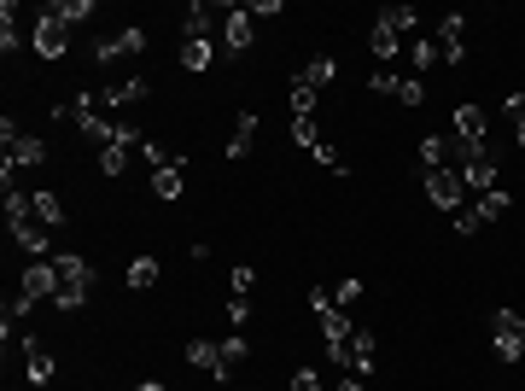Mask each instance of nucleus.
<instances>
[{
    "instance_id": "1",
    "label": "nucleus",
    "mask_w": 525,
    "mask_h": 391,
    "mask_svg": "<svg viewBox=\"0 0 525 391\" xmlns=\"http://www.w3.org/2000/svg\"><path fill=\"white\" fill-rule=\"evenodd\" d=\"M53 263H59V293H53V304H59V309H82L88 293H94V263H88L82 252H53Z\"/></svg>"
},
{
    "instance_id": "2",
    "label": "nucleus",
    "mask_w": 525,
    "mask_h": 391,
    "mask_svg": "<svg viewBox=\"0 0 525 391\" xmlns=\"http://www.w3.org/2000/svg\"><path fill=\"white\" fill-rule=\"evenodd\" d=\"M140 152H146V164H153V193L158 199H181V187H187V158L164 152L158 140H146Z\"/></svg>"
},
{
    "instance_id": "3",
    "label": "nucleus",
    "mask_w": 525,
    "mask_h": 391,
    "mask_svg": "<svg viewBox=\"0 0 525 391\" xmlns=\"http://www.w3.org/2000/svg\"><path fill=\"white\" fill-rule=\"evenodd\" d=\"M490 350H497V363H520L525 356V316L520 309H497L490 316Z\"/></svg>"
},
{
    "instance_id": "4",
    "label": "nucleus",
    "mask_w": 525,
    "mask_h": 391,
    "mask_svg": "<svg viewBox=\"0 0 525 391\" xmlns=\"http://www.w3.org/2000/svg\"><path fill=\"white\" fill-rule=\"evenodd\" d=\"M146 94H153V82H146V76H129V82L82 88V94H76V106H94V112H99V106H106V112H111V106H140V99H146Z\"/></svg>"
},
{
    "instance_id": "5",
    "label": "nucleus",
    "mask_w": 525,
    "mask_h": 391,
    "mask_svg": "<svg viewBox=\"0 0 525 391\" xmlns=\"http://www.w3.org/2000/svg\"><path fill=\"white\" fill-rule=\"evenodd\" d=\"M420 187H427V199H432V210H450V216H461V169H420Z\"/></svg>"
},
{
    "instance_id": "6",
    "label": "nucleus",
    "mask_w": 525,
    "mask_h": 391,
    "mask_svg": "<svg viewBox=\"0 0 525 391\" xmlns=\"http://www.w3.org/2000/svg\"><path fill=\"white\" fill-rule=\"evenodd\" d=\"M140 53H146V29H140V24H123L117 35H106V42L94 47L99 65H117V59H140Z\"/></svg>"
},
{
    "instance_id": "7",
    "label": "nucleus",
    "mask_w": 525,
    "mask_h": 391,
    "mask_svg": "<svg viewBox=\"0 0 525 391\" xmlns=\"http://www.w3.org/2000/svg\"><path fill=\"white\" fill-rule=\"evenodd\" d=\"M327 356H333V363H339V368H350V374H368V368L373 363H380V356H373V333H368V327H357V333H350L345 339V345H339V350H327Z\"/></svg>"
},
{
    "instance_id": "8",
    "label": "nucleus",
    "mask_w": 525,
    "mask_h": 391,
    "mask_svg": "<svg viewBox=\"0 0 525 391\" xmlns=\"http://www.w3.org/2000/svg\"><path fill=\"white\" fill-rule=\"evenodd\" d=\"M484 112L479 106H456V146H461V164H467L473 152H484Z\"/></svg>"
},
{
    "instance_id": "9",
    "label": "nucleus",
    "mask_w": 525,
    "mask_h": 391,
    "mask_svg": "<svg viewBox=\"0 0 525 391\" xmlns=\"http://www.w3.org/2000/svg\"><path fill=\"white\" fill-rule=\"evenodd\" d=\"M461 53H467V12H443L438 18V59L461 65Z\"/></svg>"
},
{
    "instance_id": "10",
    "label": "nucleus",
    "mask_w": 525,
    "mask_h": 391,
    "mask_svg": "<svg viewBox=\"0 0 525 391\" xmlns=\"http://www.w3.org/2000/svg\"><path fill=\"white\" fill-rule=\"evenodd\" d=\"M497 176H502V169H497V158H490V146H484V152H473L467 164H461V187H473V193H490V187H502Z\"/></svg>"
},
{
    "instance_id": "11",
    "label": "nucleus",
    "mask_w": 525,
    "mask_h": 391,
    "mask_svg": "<svg viewBox=\"0 0 525 391\" xmlns=\"http://www.w3.org/2000/svg\"><path fill=\"white\" fill-rule=\"evenodd\" d=\"M18 293H29V298H53V293H59V263H53V257H29L24 286H18Z\"/></svg>"
},
{
    "instance_id": "12",
    "label": "nucleus",
    "mask_w": 525,
    "mask_h": 391,
    "mask_svg": "<svg viewBox=\"0 0 525 391\" xmlns=\"http://www.w3.org/2000/svg\"><path fill=\"white\" fill-rule=\"evenodd\" d=\"M65 47H70V29L59 24L53 12H42L35 18V53L42 59H65Z\"/></svg>"
},
{
    "instance_id": "13",
    "label": "nucleus",
    "mask_w": 525,
    "mask_h": 391,
    "mask_svg": "<svg viewBox=\"0 0 525 391\" xmlns=\"http://www.w3.org/2000/svg\"><path fill=\"white\" fill-rule=\"evenodd\" d=\"M24 368H29V379H35V386H47V379L59 374V363H53V350H47V339L24 333Z\"/></svg>"
},
{
    "instance_id": "14",
    "label": "nucleus",
    "mask_w": 525,
    "mask_h": 391,
    "mask_svg": "<svg viewBox=\"0 0 525 391\" xmlns=\"http://www.w3.org/2000/svg\"><path fill=\"white\" fill-rule=\"evenodd\" d=\"M6 158H12V164H24V169H35V164H47V140L18 129V135H6Z\"/></svg>"
},
{
    "instance_id": "15",
    "label": "nucleus",
    "mask_w": 525,
    "mask_h": 391,
    "mask_svg": "<svg viewBox=\"0 0 525 391\" xmlns=\"http://www.w3.org/2000/svg\"><path fill=\"white\" fill-rule=\"evenodd\" d=\"M216 6H205V0H193V6H187V24H181V42H210V35H216Z\"/></svg>"
},
{
    "instance_id": "16",
    "label": "nucleus",
    "mask_w": 525,
    "mask_h": 391,
    "mask_svg": "<svg viewBox=\"0 0 525 391\" xmlns=\"http://www.w3.org/2000/svg\"><path fill=\"white\" fill-rule=\"evenodd\" d=\"M187 363H193L199 374H210V379H234L228 363H222V345H210V339H193V345H187Z\"/></svg>"
},
{
    "instance_id": "17",
    "label": "nucleus",
    "mask_w": 525,
    "mask_h": 391,
    "mask_svg": "<svg viewBox=\"0 0 525 391\" xmlns=\"http://www.w3.org/2000/svg\"><path fill=\"white\" fill-rule=\"evenodd\" d=\"M251 35H257V29H251V12L246 6H228V18H222V42L234 47V53H246Z\"/></svg>"
},
{
    "instance_id": "18",
    "label": "nucleus",
    "mask_w": 525,
    "mask_h": 391,
    "mask_svg": "<svg viewBox=\"0 0 525 391\" xmlns=\"http://www.w3.org/2000/svg\"><path fill=\"white\" fill-rule=\"evenodd\" d=\"M316 322H321V339H327V350H339L345 345L350 333H357V327H350V316L339 304H327V309H316Z\"/></svg>"
},
{
    "instance_id": "19",
    "label": "nucleus",
    "mask_w": 525,
    "mask_h": 391,
    "mask_svg": "<svg viewBox=\"0 0 525 391\" xmlns=\"http://www.w3.org/2000/svg\"><path fill=\"white\" fill-rule=\"evenodd\" d=\"M12 239L24 246L29 257H53V228H42V223H18V228H12Z\"/></svg>"
},
{
    "instance_id": "20",
    "label": "nucleus",
    "mask_w": 525,
    "mask_h": 391,
    "mask_svg": "<svg viewBox=\"0 0 525 391\" xmlns=\"http://www.w3.org/2000/svg\"><path fill=\"white\" fill-rule=\"evenodd\" d=\"M368 53L380 59V65H391V59L403 53V35H397L391 24H373V35H368Z\"/></svg>"
},
{
    "instance_id": "21",
    "label": "nucleus",
    "mask_w": 525,
    "mask_h": 391,
    "mask_svg": "<svg viewBox=\"0 0 525 391\" xmlns=\"http://www.w3.org/2000/svg\"><path fill=\"white\" fill-rule=\"evenodd\" d=\"M333 76H339V59H333V53H316V59H310L304 70H298V82H310L316 94H321V88L333 82Z\"/></svg>"
},
{
    "instance_id": "22",
    "label": "nucleus",
    "mask_w": 525,
    "mask_h": 391,
    "mask_svg": "<svg viewBox=\"0 0 525 391\" xmlns=\"http://www.w3.org/2000/svg\"><path fill=\"white\" fill-rule=\"evenodd\" d=\"M508 205H513V199L502 193V187H490V193H479V205H467V210L479 216V228H484V223H497V216H508Z\"/></svg>"
},
{
    "instance_id": "23",
    "label": "nucleus",
    "mask_w": 525,
    "mask_h": 391,
    "mask_svg": "<svg viewBox=\"0 0 525 391\" xmlns=\"http://www.w3.org/2000/svg\"><path fill=\"white\" fill-rule=\"evenodd\" d=\"M251 140H257V112H239L234 135H228V158H246V152H251Z\"/></svg>"
},
{
    "instance_id": "24",
    "label": "nucleus",
    "mask_w": 525,
    "mask_h": 391,
    "mask_svg": "<svg viewBox=\"0 0 525 391\" xmlns=\"http://www.w3.org/2000/svg\"><path fill=\"white\" fill-rule=\"evenodd\" d=\"M210 59H216V47L210 42H181V70H193V76H205Z\"/></svg>"
},
{
    "instance_id": "25",
    "label": "nucleus",
    "mask_w": 525,
    "mask_h": 391,
    "mask_svg": "<svg viewBox=\"0 0 525 391\" xmlns=\"http://www.w3.org/2000/svg\"><path fill=\"white\" fill-rule=\"evenodd\" d=\"M409 65H415V76H427L432 65H443V59H438V42H432V35H415V42H409Z\"/></svg>"
},
{
    "instance_id": "26",
    "label": "nucleus",
    "mask_w": 525,
    "mask_h": 391,
    "mask_svg": "<svg viewBox=\"0 0 525 391\" xmlns=\"http://www.w3.org/2000/svg\"><path fill=\"white\" fill-rule=\"evenodd\" d=\"M29 199H35V223L59 234V228H65V205H59V193H29Z\"/></svg>"
},
{
    "instance_id": "27",
    "label": "nucleus",
    "mask_w": 525,
    "mask_h": 391,
    "mask_svg": "<svg viewBox=\"0 0 525 391\" xmlns=\"http://www.w3.org/2000/svg\"><path fill=\"white\" fill-rule=\"evenodd\" d=\"M47 12H53L65 29H76V24H88V18H94V0H59V6H47Z\"/></svg>"
},
{
    "instance_id": "28",
    "label": "nucleus",
    "mask_w": 525,
    "mask_h": 391,
    "mask_svg": "<svg viewBox=\"0 0 525 391\" xmlns=\"http://www.w3.org/2000/svg\"><path fill=\"white\" fill-rule=\"evenodd\" d=\"M129 152H135L129 140H111V146H99V169H106V176H123V169H129Z\"/></svg>"
},
{
    "instance_id": "29",
    "label": "nucleus",
    "mask_w": 525,
    "mask_h": 391,
    "mask_svg": "<svg viewBox=\"0 0 525 391\" xmlns=\"http://www.w3.org/2000/svg\"><path fill=\"white\" fill-rule=\"evenodd\" d=\"M158 275H164V269H158V257H135V263H129V286H135V293L158 286Z\"/></svg>"
},
{
    "instance_id": "30",
    "label": "nucleus",
    "mask_w": 525,
    "mask_h": 391,
    "mask_svg": "<svg viewBox=\"0 0 525 391\" xmlns=\"http://www.w3.org/2000/svg\"><path fill=\"white\" fill-rule=\"evenodd\" d=\"M380 24H391L397 35H415V29H420V12H415V6H386V12H380Z\"/></svg>"
},
{
    "instance_id": "31",
    "label": "nucleus",
    "mask_w": 525,
    "mask_h": 391,
    "mask_svg": "<svg viewBox=\"0 0 525 391\" xmlns=\"http://www.w3.org/2000/svg\"><path fill=\"white\" fill-rule=\"evenodd\" d=\"M12 0H6V6H0V53H6V59H12L18 53V24H12Z\"/></svg>"
},
{
    "instance_id": "32",
    "label": "nucleus",
    "mask_w": 525,
    "mask_h": 391,
    "mask_svg": "<svg viewBox=\"0 0 525 391\" xmlns=\"http://www.w3.org/2000/svg\"><path fill=\"white\" fill-rule=\"evenodd\" d=\"M292 140H298L304 152H316V146H321V129H316V117H292Z\"/></svg>"
},
{
    "instance_id": "33",
    "label": "nucleus",
    "mask_w": 525,
    "mask_h": 391,
    "mask_svg": "<svg viewBox=\"0 0 525 391\" xmlns=\"http://www.w3.org/2000/svg\"><path fill=\"white\" fill-rule=\"evenodd\" d=\"M310 112H316V88L292 76V117H310Z\"/></svg>"
},
{
    "instance_id": "34",
    "label": "nucleus",
    "mask_w": 525,
    "mask_h": 391,
    "mask_svg": "<svg viewBox=\"0 0 525 391\" xmlns=\"http://www.w3.org/2000/svg\"><path fill=\"white\" fill-rule=\"evenodd\" d=\"M246 350H251V345H246L239 333H228V339H222V363H228V374H234V368L246 363Z\"/></svg>"
},
{
    "instance_id": "35",
    "label": "nucleus",
    "mask_w": 525,
    "mask_h": 391,
    "mask_svg": "<svg viewBox=\"0 0 525 391\" xmlns=\"http://www.w3.org/2000/svg\"><path fill=\"white\" fill-rule=\"evenodd\" d=\"M397 99L403 106H420V99H427V82H420V76H397Z\"/></svg>"
},
{
    "instance_id": "36",
    "label": "nucleus",
    "mask_w": 525,
    "mask_h": 391,
    "mask_svg": "<svg viewBox=\"0 0 525 391\" xmlns=\"http://www.w3.org/2000/svg\"><path fill=\"white\" fill-rule=\"evenodd\" d=\"M368 88H373V94H391V99H397V70H391V65H380V70L368 76Z\"/></svg>"
},
{
    "instance_id": "37",
    "label": "nucleus",
    "mask_w": 525,
    "mask_h": 391,
    "mask_svg": "<svg viewBox=\"0 0 525 391\" xmlns=\"http://www.w3.org/2000/svg\"><path fill=\"white\" fill-rule=\"evenodd\" d=\"M310 158H316L321 169H339V176H345V164H339V146H333V140H321V146H316Z\"/></svg>"
},
{
    "instance_id": "38",
    "label": "nucleus",
    "mask_w": 525,
    "mask_h": 391,
    "mask_svg": "<svg viewBox=\"0 0 525 391\" xmlns=\"http://www.w3.org/2000/svg\"><path fill=\"white\" fill-rule=\"evenodd\" d=\"M228 280H234V293H239V298H246V293H251V286H257V269H251V263H239V269H234V275H228Z\"/></svg>"
},
{
    "instance_id": "39",
    "label": "nucleus",
    "mask_w": 525,
    "mask_h": 391,
    "mask_svg": "<svg viewBox=\"0 0 525 391\" xmlns=\"http://www.w3.org/2000/svg\"><path fill=\"white\" fill-rule=\"evenodd\" d=\"M292 391H327V386H321L316 368H298V374H292Z\"/></svg>"
},
{
    "instance_id": "40",
    "label": "nucleus",
    "mask_w": 525,
    "mask_h": 391,
    "mask_svg": "<svg viewBox=\"0 0 525 391\" xmlns=\"http://www.w3.org/2000/svg\"><path fill=\"white\" fill-rule=\"evenodd\" d=\"M29 304H35V298H29V293H12V298H6V309H0V316H12V322H18V316H29Z\"/></svg>"
},
{
    "instance_id": "41",
    "label": "nucleus",
    "mask_w": 525,
    "mask_h": 391,
    "mask_svg": "<svg viewBox=\"0 0 525 391\" xmlns=\"http://www.w3.org/2000/svg\"><path fill=\"white\" fill-rule=\"evenodd\" d=\"M246 12H251V18H275V12H280V0H251Z\"/></svg>"
},
{
    "instance_id": "42",
    "label": "nucleus",
    "mask_w": 525,
    "mask_h": 391,
    "mask_svg": "<svg viewBox=\"0 0 525 391\" xmlns=\"http://www.w3.org/2000/svg\"><path fill=\"white\" fill-rule=\"evenodd\" d=\"M357 298H362V280H345V286H339V309L357 304Z\"/></svg>"
},
{
    "instance_id": "43",
    "label": "nucleus",
    "mask_w": 525,
    "mask_h": 391,
    "mask_svg": "<svg viewBox=\"0 0 525 391\" xmlns=\"http://www.w3.org/2000/svg\"><path fill=\"white\" fill-rule=\"evenodd\" d=\"M246 316H251V304H246V298H234V304H228V322L246 327Z\"/></svg>"
},
{
    "instance_id": "44",
    "label": "nucleus",
    "mask_w": 525,
    "mask_h": 391,
    "mask_svg": "<svg viewBox=\"0 0 525 391\" xmlns=\"http://www.w3.org/2000/svg\"><path fill=\"white\" fill-rule=\"evenodd\" d=\"M502 112H508L513 123H525V94H508V106H502Z\"/></svg>"
},
{
    "instance_id": "45",
    "label": "nucleus",
    "mask_w": 525,
    "mask_h": 391,
    "mask_svg": "<svg viewBox=\"0 0 525 391\" xmlns=\"http://www.w3.org/2000/svg\"><path fill=\"white\" fill-rule=\"evenodd\" d=\"M339 391H368V386H362V379H357V374H350V379H345V386H339Z\"/></svg>"
},
{
    "instance_id": "46",
    "label": "nucleus",
    "mask_w": 525,
    "mask_h": 391,
    "mask_svg": "<svg viewBox=\"0 0 525 391\" xmlns=\"http://www.w3.org/2000/svg\"><path fill=\"white\" fill-rule=\"evenodd\" d=\"M513 140H520V152H525V123H513Z\"/></svg>"
},
{
    "instance_id": "47",
    "label": "nucleus",
    "mask_w": 525,
    "mask_h": 391,
    "mask_svg": "<svg viewBox=\"0 0 525 391\" xmlns=\"http://www.w3.org/2000/svg\"><path fill=\"white\" fill-rule=\"evenodd\" d=\"M135 391H169V386H158V379H146V386H135Z\"/></svg>"
}]
</instances>
